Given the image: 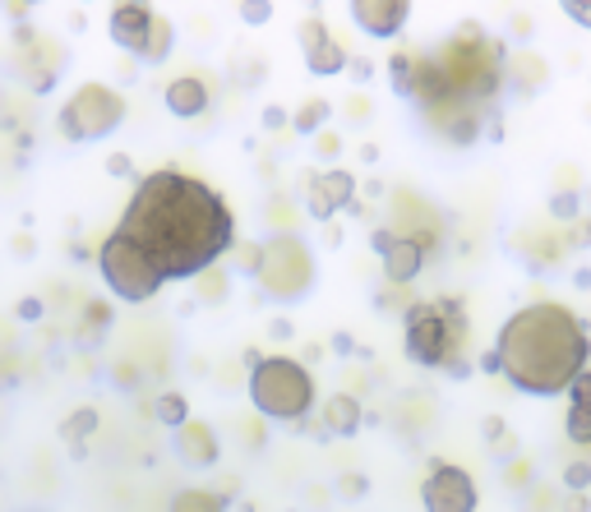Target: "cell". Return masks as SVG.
Instances as JSON below:
<instances>
[{
    "mask_svg": "<svg viewBox=\"0 0 591 512\" xmlns=\"http://www.w3.org/2000/svg\"><path fill=\"white\" fill-rule=\"evenodd\" d=\"M352 19H356V29L370 33V37H398L407 29V19H411V5L407 0H356Z\"/></svg>",
    "mask_w": 591,
    "mask_h": 512,
    "instance_id": "12",
    "label": "cell"
},
{
    "mask_svg": "<svg viewBox=\"0 0 591 512\" xmlns=\"http://www.w3.org/2000/svg\"><path fill=\"white\" fill-rule=\"evenodd\" d=\"M167 512H227V499L213 494V489H181Z\"/></svg>",
    "mask_w": 591,
    "mask_h": 512,
    "instance_id": "20",
    "label": "cell"
},
{
    "mask_svg": "<svg viewBox=\"0 0 591 512\" xmlns=\"http://www.w3.org/2000/svg\"><path fill=\"white\" fill-rule=\"evenodd\" d=\"M315 148L323 152V158H333V152L342 148V139H338V135H319V144H315Z\"/></svg>",
    "mask_w": 591,
    "mask_h": 512,
    "instance_id": "31",
    "label": "cell"
},
{
    "mask_svg": "<svg viewBox=\"0 0 591 512\" xmlns=\"http://www.w3.org/2000/svg\"><path fill=\"white\" fill-rule=\"evenodd\" d=\"M158 19L162 14H152L148 5H116L112 14H106V33H112L116 47L148 56V42H152V33H158Z\"/></svg>",
    "mask_w": 591,
    "mask_h": 512,
    "instance_id": "10",
    "label": "cell"
},
{
    "mask_svg": "<svg viewBox=\"0 0 591 512\" xmlns=\"http://www.w3.org/2000/svg\"><path fill=\"white\" fill-rule=\"evenodd\" d=\"M486 439H490V443H495V439H503V420H499V416H490V420H486Z\"/></svg>",
    "mask_w": 591,
    "mask_h": 512,
    "instance_id": "34",
    "label": "cell"
},
{
    "mask_svg": "<svg viewBox=\"0 0 591 512\" xmlns=\"http://www.w3.org/2000/svg\"><path fill=\"white\" fill-rule=\"evenodd\" d=\"M421 503H425V512H476L480 494H476L471 471L434 457L430 462V476L421 485Z\"/></svg>",
    "mask_w": 591,
    "mask_h": 512,
    "instance_id": "8",
    "label": "cell"
},
{
    "mask_svg": "<svg viewBox=\"0 0 591 512\" xmlns=\"http://www.w3.org/2000/svg\"><path fill=\"white\" fill-rule=\"evenodd\" d=\"M550 213H555L559 221H578V217H582V194H578V190H555V194H550Z\"/></svg>",
    "mask_w": 591,
    "mask_h": 512,
    "instance_id": "24",
    "label": "cell"
},
{
    "mask_svg": "<svg viewBox=\"0 0 591 512\" xmlns=\"http://www.w3.org/2000/svg\"><path fill=\"white\" fill-rule=\"evenodd\" d=\"M259 277H264V286L273 296H300L305 286H310L315 277V263L310 254H305V244L282 236L273 244H264V263H259Z\"/></svg>",
    "mask_w": 591,
    "mask_h": 512,
    "instance_id": "7",
    "label": "cell"
},
{
    "mask_svg": "<svg viewBox=\"0 0 591 512\" xmlns=\"http://www.w3.org/2000/svg\"><path fill=\"white\" fill-rule=\"evenodd\" d=\"M480 369H486V374H503V361H499V351H495V346L480 355Z\"/></svg>",
    "mask_w": 591,
    "mask_h": 512,
    "instance_id": "29",
    "label": "cell"
},
{
    "mask_svg": "<svg viewBox=\"0 0 591 512\" xmlns=\"http://www.w3.org/2000/svg\"><path fill=\"white\" fill-rule=\"evenodd\" d=\"M495 351L503 361V378L518 392L559 397L573 388L578 374H587L591 338H587V323L568 305L536 300L509 315V323L495 338Z\"/></svg>",
    "mask_w": 591,
    "mask_h": 512,
    "instance_id": "2",
    "label": "cell"
},
{
    "mask_svg": "<svg viewBox=\"0 0 591 512\" xmlns=\"http://www.w3.org/2000/svg\"><path fill=\"white\" fill-rule=\"evenodd\" d=\"M19 319H42V300H19Z\"/></svg>",
    "mask_w": 591,
    "mask_h": 512,
    "instance_id": "30",
    "label": "cell"
},
{
    "mask_svg": "<svg viewBox=\"0 0 591 512\" xmlns=\"http://www.w3.org/2000/svg\"><path fill=\"white\" fill-rule=\"evenodd\" d=\"M98 269H102V282L112 286V296H121L129 305L152 300L162 292V282H167L158 269H152V259L139 250V244H129L116 231L98 244Z\"/></svg>",
    "mask_w": 591,
    "mask_h": 512,
    "instance_id": "5",
    "label": "cell"
},
{
    "mask_svg": "<svg viewBox=\"0 0 591 512\" xmlns=\"http://www.w3.org/2000/svg\"><path fill=\"white\" fill-rule=\"evenodd\" d=\"M564 485L573 489V494H582V489L591 485V462H568L564 466Z\"/></svg>",
    "mask_w": 591,
    "mask_h": 512,
    "instance_id": "26",
    "label": "cell"
},
{
    "mask_svg": "<svg viewBox=\"0 0 591 512\" xmlns=\"http://www.w3.org/2000/svg\"><path fill=\"white\" fill-rule=\"evenodd\" d=\"M106 171H112V175H129V158H125V152H116V158H106Z\"/></svg>",
    "mask_w": 591,
    "mask_h": 512,
    "instance_id": "32",
    "label": "cell"
},
{
    "mask_svg": "<svg viewBox=\"0 0 591 512\" xmlns=\"http://www.w3.org/2000/svg\"><path fill=\"white\" fill-rule=\"evenodd\" d=\"M167 111L171 116H185V121H194V116H204V106H208V88H204V79L200 75H181V79H171L167 83Z\"/></svg>",
    "mask_w": 591,
    "mask_h": 512,
    "instance_id": "17",
    "label": "cell"
},
{
    "mask_svg": "<svg viewBox=\"0 0 591 512\" xmlns=\"http://www.w3.org/2000/svg\"><path fill=\"white\" fill-rule=\"evenodd\" d=\"M125 121V98L116 88L106 83H79L75 98L60 106V135L70 144H93V139H106L112 129Z\"/></svg>",
    "mask_w": 591,
    "mask_h": 512,
    "instance_id": "6",
    "label": "cell"
},
{
    "mask_svg": "<svg viewBox=\"0 0 591 512\" xmlns=\"http://www.w3.org/2000/svg\"><path fill=\"white\" fill-rule=\"evenodd\" d=\"M328 116H333V102L310 98V102H305V106L296 111V116H292V125H296V135H315V129H319Z\"/></svg>",
    "mask_w": 591,
    "mask_h": 512,
    "instance_id": "23",
    "label": "cell"
},
{
    "mask_svg": "<svg viewBox=\"0 0 591 512\" xmlns=\"http://www.w3.org/2000/svg\"><path fill=\"white\" fill-rule=\"evenodd\" d=\"M250 402L273 420H305L315 407V378L296 355H254L250 351Z\"/></svg>",
    "mask_w": 591,
    "mask_h": 512,
    "instance_id": "4",
    "label": "cell"
},
{
    "mask_svg": "<svg viewBox=\"0 0 591 512\" xmlns=\"http://www.w3.org/2000/svg\"><path fill=\"white\" fill-rule=\"evenodd\" d=\"M300 47H305V65H310V75H319V79L342 75L346 65H352L346 47H342L333 33H328V24H323L319 14H310V19L300 24Z\"/></svg>",
    "mask_w": 591,
    "mask_h": 512,
    "instance_id": "9",
    "label": "cell"
},
{
    "mask_svg": "<svg viewBox=\"0 0 591 512\" xmlns=\"http://www.w3.org/2000/svg\"><path fill=\"white\" fill-rule=\"evenodd\" d=\"M361 420H365V411H361V402L352 392H333V397H323V407H319V425H323V434H333V439H352L356 430H361Z\"/></svg>",
    "mask_w": 591,
    "mask_h": 512,
    "instance_id": "14",
    "label": "cell"
},
{
    "mask_svg": "<svg viewBox=\"0 0 591 512\" xmlns=\"http://www.w3.org/2000/svg\"><path fill=\"white\" fill-rule=\"evenodd\" d=\"M467 309L463 300H416L402 315V346L416 365L425 369H448L453 378H467Z\"/></svg>",
    "mask_w": 591,
    "mask_h": 512,
    "instance_id": "3",
    "label": "cell"
},
{
    "mask_svg": "<svg viewBox=\"0 0 591 512\" xmlns=\"http://www.w3.org/2000/svg\"><path fill=\"white\" fill-rule=\"evenodd\" d=\"M352 198H356V175H352V171L333 167V171H315V175H310V194H305V204H310V217L328 221L333 213H342L346 204H352Z\"/></svg>",
    "mask_w": 591,
    "mask_h": 512,
    "instance_id": "11",
    "label": "cell"
},
{
    "mask_svg": "<svg viewBox=\"0 0 591 512\" xmlns=\"http://www.w3.org/2000/svg\"><path fill=\"white\" fill-rule=\"evenodd\" d=\"M564 430L573 443H591V369L573 378V388H568V416H564Z\"/></svg>",
    "mask_w": 591,
    "mask_h": 512,
    "instance_id": "16",
    "label": "cell"
},
{
    "mask_svg": "<svg viewBox=\"0 0 591 512\" xmlns=\"http://www.w3.org/2000/svg\"><path fill=\"white\" fill-rule=\"evenodd\" d=\"M116 236L139 244L152 259V269L171 282L213 269L231 250L236 217L227 208V198L213 185H204L200 175L162 167L135 185L116 221Z\"/></svg>",
    "mask_w": 591,
    "mask_h": 512,
    "instance_id": "1",
    "label": "cell"
},
{
    "mask_svg": "<svg viewBox=\"0 0 591 512\" xmlns=\"http://www.w3.org/2000/svg\"><path fill=\"white\" fill-rule=\"evenodd\" d=\"M177 457L190 462V466H213L217 462V434L213 425H204V420H185V425L177 430Z\"/></svg>",
    "mask_w": 591,
    "mask_h": 512,
    "instance_id": "15",
    "label": "cell"
},
{
    "mask_svg": "<svg viewBox=\"0 0 591 512\" xmlns=\"http://www.w3.org/2000/svg\"><path fill=\"white\" fill-rule=\"evenodd\" d=\"M513 33H518V37H527V33H532V19H527V14H518V19H513Z\"/></svg>",
    "mask_w": 591,
    "mask_h": 512,
    "instance_id": "35",
    "label": "cell"
},
{
    "mask_svg": "<svg viewBox=\"0 0 591 512\" xmlns=\"http://www.w3.org/2000/svg\"><path fill=\"white\" fill-rule=\"evenodd\" d=\"M167 52H171V24L167 19H158V33H152V42H148V65H158V60H167Z\"/></svg>",
    "mask_w": 591,
    "mask_h": 512,
    "instance_id": "25",
    "label": "cell"
},
{
    "mask_svg": "<svg viewBox=\"0 0 591 512\" xmlns=\"http://www.w3.org/2000/svg\"><path fill=\"white\" fill-rule=\"evenodd\" d=\"M282 121H287V111H282V106H269V111H264V125H269V129H277Z\"/></svg>",
    "mask_w": 591,
    "mask_h": 512,
    "instance_id": "33",
    "label": "cell"
},
{
    "mask_svg": "<svg viewBox=\"0 0 591 512\" xmlns=\"http://www.w3.org/2000/svg\"><path fill=\"white\" fill-rule=\"evenodd\" d=\"M416 70H421V52H393V60H388L393 93H398V98H411V88H416Z\"/></svg>",
    "mask_w": 591,
    "mask_h": 512,
    "instance_id": "19",
    "label": "cell"
},
{
    "mask_svg": "<svg viewBox=\"0 0 591 512\" xmlns=\"http://www.w3.org/2000/svg\"><path fill=\"white\" fill-rule=\"evenodd\" d=\"M236 14L246 19V24H269L273 5H269V0H246V5H236Z\"/></svg>",
    "mask_w": 591,
    "mask_h": 512,
    "instance_id": "27",
    "label": "cell"
},
{
    "mask_svg": "<svg viewBox=\"0 0 591 512\" xmlns=\"http://www.w3.org/2000/svg\"><path fill=\"white\" fill-rule=\"evenodd\" d=\"M545 83H550V60H545V56H536V52H518V56L509 60V88H513L518 98L541 93Z\"/></svg>",
    "mask_w": 591,
    "mask_h": 512,
    "instance_id": "18",
    "label": "cell"
},
{
    "mask_svg": "<svg viewBox=\"0 0 591 512\" xmlns=\"http://www.w3.org/2000/svg\"><path fill=\"white\" fill-rule=\"evenodd\" d=\"M568 512H591V503H587V494H573V503H568Z\"/></svg>",
    "mask_w": 591,
    "mask_h": 512,
    "instance_id": "36",
    "label": "cell"
},
{
    "mask_svg": "<svg viewBox=\"0 0 591 512\" xmlns=\"http://www.w3.org/2000/svg\"><path fill=\"white\" fill-rule=\"evenodd\" d=\"M379 259H384V277L393 286H407V282L421 277V269H425V240L421 236H393Z\"/></svg>",
    "mask_w": 591,
    "mask_h": 512,
    "instance_id": "13",
    "label": "cell"
},
{
    "mask_svg": "<svg viewBox=\"0 0 591 512\" xmlns=\"http://www.w3.org/2000/svg\"><path fill=\"white\" fill-rule=\"evenodd\" d=\"M352 75L356 79H370V60H352Z\"/></svg>",
    "mask_w": 591,
    "mask_h": 512,
    "instance_id": "37",
    "label": "cell"
},
{
    "mask_svg": "<svg viewBox=\"0 0 591 512\" xmlns=\"http://www.w3.org/2000/svg\"><path fill=\"white\" fill-rule=\"evenodd\" d=\"M152 420H162V425L181 430L185 420H190V402H185V392H158V397H152Z\"/></svg>",
    "mask_w": 591,
    "mask_h": 512,
    "instance_id": "21",
    "label": "cell"
},
{
    "mask_svg": "<svg viewBox=\"0 0 591 512\" xmlns=\"http://www.w3.org/2000/svg\"><path fill=\"white\" fill-rule=\"evenodd\" d=\"M564 14L573 19L578 29H591V0H568V5H564Z\"/></svg>",
    "mask_w": 591,
    "mask_h": 512,
    "instance_id": "28",
    "label": "cell"
},
{
    "mask_svg": "<svg viewBox=\"0 0 591 512\" xmlns=\"http://www.w3.org/2000/svg\"><path fill=\"white\" fill-rule=\"evenodd\" d=\"M98 420H102L98 407H79V411H70V416L60 420V439H65V443H83V439L98 430Z\"/></svg>",
    "mask_w": 591,
    "mask_h": 512,
    "instance_id": "22",
    "label": "cell"
}]
</instances>
